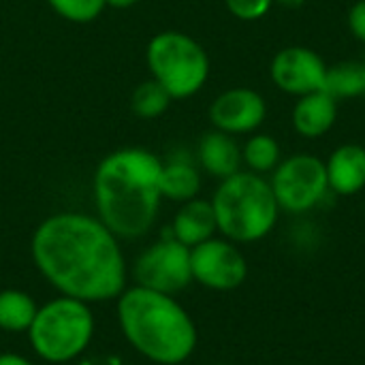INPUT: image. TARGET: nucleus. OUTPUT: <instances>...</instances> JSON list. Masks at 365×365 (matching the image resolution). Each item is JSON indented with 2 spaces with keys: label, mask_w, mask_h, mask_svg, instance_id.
<instances>
[{
  "label": "nucleus",
  "mask_w": 365,
  "mask_h": 365,
  "mask_svg": "<svg viewBox=\"0 0 365 365\" xmlns=\"http://www.w3.org/2000/svg\"><path fill=\"white\" fill-rule=\"evenodd\" d=\"M32 261L38 274L60 293L86 304L118 299L126 289V261L120 237L98 216L58 212L32 235Z\"/></svg>",
  "instance_id": "1"
},
{
  "label": "nucleus",
  "mask_w": 365,
  "mask_h": 365,
  "mask_svg": "<svg viewBox=\"0 0 365 365\" xmlns=\"http://www.w3.org/2000/svg\"><path fill=\"white\" fill-rule=\"evenodd\" d=\"M163 160L145 148H122L107 154L92 180L96 216L120 240L150 233L160 210Z\"/></svg>",
  "instance_id": "2"
},
{
  "label": "nucleus",
  "mask_w": 365,
  "mask_h": 365,
  "mask_svg": "<svg viewBox=\"0 0 365 365\" xmlns=\"http://www.w3.org/2000/svg\"><path fill=\"white\" fill-rule=\"evenodd\" d=\"M118 323L126 342L156 365L188 361L199 342L192 317L173 295L139 284L118 297Z\"/></svg>",
  "instance_id": "3"
},
{
  "label": "nucleus",
  "mask_w": 365,
  "mask_h": 365,
  "mask_svg": "<svg viewBox=\"0 0 365 365\" xmlns=\"http://www.w3.org/2000/svg\"><path fill=\"white\" fill-rule=\"evenodd\" d=\"M212 207L218 233L237 246L265 240L280 216L269 180L252 171H237L220 180L212 197Z\"/></svg>",
  "instance_id": "4"
},
{
  "label": "nucleus",
  "mask_w": 365,
  "mask_h": 365,
  "mask_svg": "<svg viewBox=\"0 0 365 365\" xmlns=\"http://www.w3.org/2000/svg\"><path fill=\"white\" fill-rule=\"evenodd\" d=\"M90 304L60 295L38 306L28 340L32 351L47 364H68L81 357L94 338Z\"/></svg>",
  "instance_id": "5"
},
{
  "label": "nucleus",
  "mask_w": 365,
  "mask_h": 365,
  "mask_svg": "<svg viewBox=\"0 0 365 365\" xmlns=\"http://www.w3.org/2000/svg\"><path fill=\"white\" fill-rule=\"evenodd\" d=\"M145 62L152 79H156L173 101L195 96L210 77V56L205 47L180 30L154 34L145 47Z\"/></svg>",
  "instance_id": "6"
},
{
  "label": "nucleus",
  "mask_w": 365,
  "mask_h": 365,
  "mask_svg": "<svg viewBox=\"0 0 365 365\" xmlns=\"http://www.w3.org/2000/svg\"><path fill=\"white\" fill-rule=\"evenodd\" d=\"M272 190L280 212L308 214L329 197V182L325 160L302 152L280 160L272 171Z\"/></svg>",
  "instance_id": "7"
},
{
  "label": "nucleus",
  "mask_w": 365,
  "mask_h": 365,
  "mask_svg": "<svg viewBox=\"0 0 365 365\" xmlns=\"http://www.w3.org/2000/svg\"><path fill=\"white\" fill-rule=\"evenodd\" d=\"M133 276L139 287L175 295L192 282L190 248L167 233L137 257L133 265Z\"/></svg>",
  "instance_id": "8"
},
{
  "label": "nucleus",
  "mask_w": 365,
  "mask_h": 365,
  "mask_svg": "<svg viewBox=\"0 0 365 365\" xmlns=\"http://www.w3.org/2000/svg\"><path fill=\"white\" fill-rule=\"evenodd\" d=\"M192 282L218 293L240 289L248 278V261L244 252L227 237H210L190 248Z\"/></svg>",
  "instance_id": "9"
},
{
  "label": "nucleus",
  "mask_w": 365,
  "mask_h": 365,
  "mask_svg": "<svg viewBox=\"0 0 365 365\" xmlns=\"http://www.w3.org/2000/svg\"><path fill=\"white\" fill-rule=\"evenodd\" d=\"M269 77L278 90L291 96H304L325 90L327 64L312 49L304 45H291L280 49L269 64Z\"/></svg>",
  "instance_id": "10"
},
{
  "label": "nucleus",
  "mask_w": 365,
  "mask_h": 365,
  "mask_svg": "<svg viewBox=\"0 0 365 365\" xmlns=\"http://www.w3.org/2000/svg\"><path fill=\"white\" fill-rule=\"evenodd\" d=\"M267 118L265 98L252 88H229L210 105V122L227 135H252Z\"/></svg>",
  "instance_id": "11"
},
{
  "label": "nucleus",
  "mask_w": 365,
  "mask_h": 365,
  "mask_svg": "<svg viewBox=\"0 0 365 365\" xmlns=\"http://www.w3.org/2000/svg\"><path fill=\"white\" fill-rule=\"evenodd\" d=\"M338 120V101L325 92H310L304 96H297V103L291 111V124L299 137L306 139H319L327 135Z\"/></svg>",
  "instance_id": "12"
},
{
  "label": "nucleus",
  "mask_w": 365,
  "mask_h": 365,
  "mask_svg": "<svg viewBox=\"0 0 365 365\" xmlns=\"http://www.w3.org/2000/svg\"><path fill=\"white\" fill-rule=\"evenodd\" d=\"M329 190L340 197H353L365 188V148L344 143L325 160Z\"/></svg>",
  "instance_id": "13"
},
{
  "label": "nucleus",
  "mask_w": 365,
  "mask_h": 365,
  "mask_svg": "<svg viewBox=\"0 0 365 365\" xmlns=\"http://www.w3.org/2000/svg\"><path fill=\"white\" fill-rule=\"evenodd\" d=\"M201 169L218 180H227L242 171V148L233 135L212 128L205 133L197 148Z\"/></svg>",
  "instance_id": "14"
},
{
  "label": "nucleus",
  "mask_w": 365,
  "mask_h": 365,
  "mask_svg": "<svg viewBox=\"0 0 365 365\" xmlns=\"http://www.w3.org/2000/svg\"><path fill=\"white\" fill-rule=\"evenodd\" d=\"M216 231H218V225H216L212 201H205L199 197L182 203V207L178 210L169 227L171 237L188 248H195L207 242L210 237L216 235Z\"/></svg>",
  "instance_id": "15"
},
{
  "label": "nucleus",
  "mask_w": 365,
  "mask_h": 365,
  "mask_svg": "<svg viewBox=\"0 0 365 365\" xmlns=\"http://www.w3.org/2000/svg\"><path fill=\"white\" fill-rule=\"evenodd\" d=\"M201 190V173L186 158H173L163 163L160 169V195L163 199L186 203L195 199Z\"/></svg>",
  "instance_id": "16"
},
{
  "label": "nucleus",
  "mask_w": 365,
  "mask_h": 365,
  "mask_svg": "<svg viewBox=\"0 0 365 365\" xmlns=\"http://www.w3.org/2000/svg\"><path fill=\"white\" fill-rule=\"evenodd\" d=\"M36 302L32 295L6 289L0 291V329L9 334H26L36 317Z\"/></svg>",
  "instance_id": "17"
},
{
  "label": "nucleus",
  "mask_w": 365,
  "mask_h": 365,
  "mask_svg": "<svg viewBox=\"0 0 365 365\" xmlns=\"http://www.w3.org/2000/svg\"><path fill=\"white\" fill-rule=\"evenodd\" d=\"M325 92H329L336 101L340 98H357L365 94V64L364 62H338L327 66Z\"/></svg>",
  "instance_id": "18"
},
{
  "label": "nucleus",
  "mask_w": 365,
  "mask_h": 365,
  "mask_svg": "<svg viewBox=\"0 0 365 365\" xmlns=\"http://www.w3.org/2000/svg\"><path fill=\"white\" fill-rule=\"evenodd\" d=\"M282 160L280 143L267 135V133H252L246 143L242 145V165L248 167V171L265 175L272 173Z\"/></svg>",
  "instance_id": "19"
},
{
  "label": "nucleus",
  "mask_w": 365,
  "mask_h": 365,
  "mask_svg": "<svg viewBox=\"0 0 365 365\" xmlns=\"http://www.w3.org/2000/svg\"><path fill=\"white\" fill-rule=\"evenodd\" d=\"M171 101H173L171 94L156 79L150 77L148 81L135 88L130 96V109L141 120H156L169 109Z\"/></svg>",
  "instance_id": "20"
},
{
  "label": "nucleus",
  "mask_w": 365,
  "mask_h": 365,
  "mask_svg": "<svg viewBox=\"0 0 365 365\" xmlns=\"http://www.w3.org/2000/svg\"><path fill=\"white\" fill-rule=\"evenodd\" d=\"M47 4L66 21L90 24L98 19L107 6L105 0H47Z\"/></svg>",
  "instance_id": "21"
},
{
  "label": "nucleus",
  "mask_w": 365,
  "mask_h": 365,
  "mask_svg": "<svg viewBox=\"0 0 365 365\" xmlns=\"http://www.w3.org/2000/svg\"><path fill=\"white\" fill-rule=\"evenodd\" d=\"M274 4H276V0H225L227 11L242 21L263 19L272 11Z\"/></svg>",
  "instance_id": "22"
},
{
  "label": "nucleus",
  "mask_w": 365,
  "mask_h": 365,
  "mask_svg": "<svg viewBox=\"0 0 365 365\" xmlns=\"http://www.w3.org/2000/svg\"><path fill=\"white\" fill-rule=\"evenodd\" d=\"M349 30L365 45V0H357L349 11Z\"/></svg>",
  "instance_id": "23"
},
{
  "label": "nucleus",
  "mask_w": 365,
  "mask_h": 365,
  "mask_svg": "<svg viewBox=\"0 0 365 365\" xmlns=\"http://www.w3.org/2000/svg\"><path fill=\"white\" fill-rule=\"evenodd\" d=\"M0 365H32L26 357L15 355V353H2L0 355Z\"/></svg>",
  "instance_id": "24"
},
{
  "label": "nucleus",
  "mask_w": 365,
  "mask_h": 365,
  "mask_svg": "<svg viewBox=\"0 0 365 365\" xmlns=\"http://www.w3.org/2000/svg\"><path fill=\"white\" fill-rule=\"evenodd\" d=\"M105 2H107V6H113V9H130L139 0H105Z\"/></svg>",
  "instance_id": "25"
},
{
  "label": "nucleus",
  "mask_w": 365,
  "mask_h": 365,
  "mask_svg": "<svg viewBox=\"0 0 365 365\" xmlns=\"http://www.w3.org/2000/svg\"><path fill=\"white\" fill-rule=\"evenodd\" d=\"M276 4H280V6H284V9H299V6H304L306 4V0H276Z\"/></svg>",
  "instance_id": "26"
},
{
  "label": "nucleus",
  "mask_w": 365,
  "mask_h": 365,
  "mask_svg": "<svg viewBox=\"0 0 365 365\" xmlns=\"http://www.w3.org/2000/svg\"><path fill=\"white\" fill-rule=\"evenodd\" d=\"M212 365H231V364H212Z\"/></svg>",
  "instance_id": "27"
},
{
  "label": "nucleus",
  "mask_w": 365,
  "mask_h": 365,
  "mask_svg": "<svg viewBox=\"0 0 365 365\" xmlns=\"http://www.w3.org/2000/svg\"><path fill=\"white\" fill-rule=\"evenodd\" d=\"M364 96H365V94H364Z\"/></svg>",
  "instance_id": "28"
}]
</instances>
